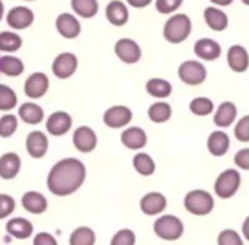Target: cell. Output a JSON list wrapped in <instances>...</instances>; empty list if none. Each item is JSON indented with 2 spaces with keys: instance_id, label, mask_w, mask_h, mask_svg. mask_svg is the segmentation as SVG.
Segmentation results:
<instances>
[{
  "instance_id": "obj_1",
  "label": "cell",
  "mask_w": 249,
  "mask_h": 245,
  "mask_svg": "<svg viewBox=\"0 0 249 245\" xmlns=\"http://www.w3.org/2000/svg\"><path fill=\"white\" fill-rule=\"evenodd\" d=\"M86 178L85 165L74 158H64L58 161L48 174V190L60 197L70 196L77 191Z\"/></svg>"
},
{
  "instance_id": "obj_2",
  "label": "cell",
  "mask_w": 249,
  "mask_h": 245,
  "mask_svg": "<svg viewBox=\"0 0 249 245\" xmlns=\"http://www.w3.org/2000/svg\"><path fill=\"white\" fill-rule=\"evenodd\" d=\"M191 29H193V23L188 15L177 13L166 20L163 26V37L171 44H181L190 37Z\"/></svg>"
},
{
  "instance_id": "obj_3",
  "label": "cell",
  "mask_w": 249,
  "mask_h": 245,
  "mask_svg": "<svg viewBox=\"0 0 249 245\" xmlns=\"http://www.w3.org/2000/svg\"><path fill=\"white\" fill-rule=\"evenodd\" d=\"M185 209L196 216H206L214 209V199L204 190H193L184 199Z\"/></svg>"
},
{
  "instance_id": "obj_4",
  "label": "cell",
  "mask_w": 249,
  "mask_h": 245,
  "mask_svg": "<svg viewBox=\"0 0 249 245\" xmlns=\"http://www.w3.org/2000/svg\"><path fill=\"white\" fill-rule=\"evenodd\" d=\"M155 234L165 241H177L184 234V224L179 218L174 215H165L158 218V221L153 225Z\"/></svg>"
},
{
  "instance_id": "obj_5",
  "label": "cell",
  "mask_w": 249,
  "mask_h": 245,
  "mask_svg": "<svg viewBox=\"0 0 249 245\" xmlns=\"http://www.w3.org/2000/svg\"><path fill=\"white\" fill-rule=\"evenodd\" d=\"M241 187V174L236 170H225L214 183V191L220 199L233 197Z\"/></svg>"
},
{
  "instance_id": "obj_6",
  "label": "cell",
  "mask_w": 249,
  "mask_h": 245,
  "mask_svg": "<svg viewBox=\"0 0 249 245\" xmlns=\"http://www.w3.org/2000/svg\"><path fill=\"white\" fill-rule=\"evenodd\" d=\"M178 77L181 79V82H184L190 86H197L206 80L207 70L203 63H200L197 60H187L179 66Z\"/></svg>"
},
{
  "instance_id": "obj_7",
  "label": "cell",
  "mask_w": 249,
  "mask_h": 245,
  "mask_svg": "<svg viewBox=\"0 0 249 245\" xmlns=\"http://www.w3.org/2000/svg\"><path fill=\"white\" fill-rule=\"evenodd\" d=\"M115 54L117 57L125 63V64H134L140 60L142 57V48L140 45L134 41V39H130V38H121L117 41L115 47Z\"/></svg>"
},
{
  "instance_id": "obj_8",
  "label": "cell",
  "mask_w": 249,
  "mask_h": 245,
  "mask_svg": "<svg viewBox=\"0 0 249 245\" xmlns=\"http://www.w3.org/2000/svg\"><path fill=\"white\" fill-rule=\"evenodd\" d=\"M51 69L58 79H67L73 76L77 69V57L73 53H61L54 58Z\"/></svg>"
},
{
  "instance_id": "obj_9",
  "label": "cell",
  "mask_w": 249,
  "mask_h": 245,
  "mask_svg": "<svg viewBox=\"0 0 249 245\" xmlns=\"http://www.w3.org/2000/svg\"><path fill=\"white\" fill-rule=\"evenodd\" d=\"M48 86H50V80H48L47 75H44L41 72H36V73H32L25 80L23 91H25V95L28 98L38 99V98H41V96H44L47 94Z\"/></svg>"
},
{
  "instance_id": "obj_10",
  "label": "cell",
  "mask_w": 249,
  "mask_h": 245,
  "mask_svg": "<svg viewBox=\"0 0 249 245\" xmlns=\"http://www.w3.org/2000/svg\"><path fill=\"white\" fill-rule=\"evenodd\" d=\"M133 118V113L128 107L124 105H114L108 108L104 114V123L111 129H121L125 127Z\"/></svg>"
},
{
  "instance_id": "obj_11",
  "label": "cell",
  "mask_w": 249,
  "mask_h": 245,
  "mask_svg": "<svg viewBox=\"0 0 249 245\" xmlns=\"http://www.w3.org/2000/svg\"><path fill=\"white\" fill-rule=\"evenodd\" d=\"M6 20L12 29H26L34 22V12L25 6H16L9 10Z\"/></svg>"
},
{
  "instance_id": "obj_12",
  "label": "cell",
  "mask_w": 249,
  "mask_h": 245,
  "mask_svg": "<svg viewBox=\"0 0 249 245\" xmlns=\"http://www.w3.org/2000/svg\"><path fill=\"white\" fill-rule=\"evenodd\" d=\"M98 139L95 132L88 127V126H80L76 129L74 134H73V145L76 146V149L82 153H89L96 148Z\"/></svg>"
},
{
  "instance_id": "obj_13",
  "label": "cell",
  "mask_w": 249,
  "mask_h": 245,
  "mask_svg": "<svg viewBox=\"0 0 249 245\" xmlns=\"http://www.w3.org/2000/svg\"><path fill=\"white\" fill-rule=\"evenodd\" d=\"M55 28H57L58 34L67 39H73V38L79 37V34L82 31L80 22L77 20V18H74L70 13L58 15L55 19Z\"/></svg>"
},
{
  "instance_id": "obj_14",
  "label": "cell",
  "mask_w": 249,
  "mask_h": 245,
  "mask_svg": "<svg viewBox=\"0 0 249 245\" xmlns=\"http://www.w3.org/2000/svg\"><path fill=\"white\" fill-rule=\"evenodd\" d=\"M194 53L198 58L204 61H213L220 57L222 47L217 41L212 38H201L194 44Z\"/></svg>"
},
{
  "instance_id": "obj_15",
  "label": "cell",
  "mask_w": 249,
  "mask_h": 245,
  "mask_svg": "<svg viewBox=\"0 0 249 245\" xmlns=\"http://www.w3.org/2000/svg\"><path fill=\"white\" fill-rule=\"evenodd\" d=\"M47 132L53 136H63L66 134L71 127V117L64 111H55L53 113L47 123H45Z\"/></svg>"
},
{
  "instance_id": "obj_16",
  "label": "cell",
  "mask_w": 249,
  "mask_h": 245,
  "mask_svg": "<svg viewBox=\"0 0 249 245\" xmlns=\"http://www.w3.org/2000/svg\"><path fill=\"white\" fill-rule=\"evenodd\" d=\"M140 209L147 216H156L166 209V197L160 193H147L140 200Z\"/></svg>"
},
{
  "instance_id": "obj_17",
  "label": "cell",
  "mask_w": 249,
  "mask_h": 245,
  "mask_svg": "<svg viewBox=\"0 0 249 245\" xmlns=\"http://www.w3.org/2000/svg\"><path fill=\"white\" fill-rule=\"evenodd\" d=\"M238 117V108L233 102L231 101H225L219 105V108L216 110V114L213 117V121L217 127L220 129H228L231 127Z\"/></svg>"
},
{
  "instance_id": "obj_18",
  "label": "cell",
  "mask_w": 249,
  "mask_h": 245,
  "mask_svg": "<svg viewBox=\"0 0 249 245\" xmlns=\"http://www.w3.org/2000/svg\"><path fill=\"white\" fill-rule=\"evenodd\" d=\"M228 64L236 73H244L249 67V54L245 47L232 45L228 50Z\"/></svg>"
},
{
  "instance_id": "obj_19",
  "label": "cell",
  "mask_w": 249,
  "mask_h": 245,
  "mask_svg": "<svg viewBox=\"0 0 249 245\" xmlns=\"http://www.w3.org/2000/svg\"><path fill=\"white\" fill-rule=\"evenodd\" d=\"M26 151L35 159L42 158L48 151L47 136L42 132H31L26 137Z\"/></svg>"
},
{
  "instance_id": "obj_20",
  "label": "cell",
  "mask_w": 249,
  "mask_h": 245,
  "mask_svg": "<svg viewBox=\"0 0 249 245\" xmlns=\"http://www.w3.org/2000/svg\"><path fill=\"white\" fill-rule=\"evenodd\" d=\"M229 146H231V139L225 132L216 130V132L210 133V136L207 139V149L213 156L220 158V156L226 155L229 151Z\"/></svg>"
},
{
  "instance_id": "obj_21",
  "label": "cell",
  "mask_w": 249,
  "mask_h": 245,
  "mask_svg": "<svg viewBox=\"0 0 249 245\" xmlns=\"http://www.w3.org/2000/svg\"><path fill=\"white\" fill-rule=\"evenodd\" d=\"M121 142L125 148L128 149H142L147 143V134L143 129L140 127H128L127 130L123 132L121 134Z\"/></svg>"
},
{
  "instance_id": "obj_22",
  "label": "cell",
  "mask_w": 249,
  "mask_h": 245,
  "mask_svg": "<svg viewBox=\"0 0 249 245\" xmlns=\"http://www.w3.org/2000/svg\"><path fill=\"white\" fill-rule=\"evenodd\" d=\"M22 207L26 212L32 213V215H41V213H44L47 210L48 202H47V199L41 193H38V191H28L22 197Z\"/></svg>"
},
{
  "instance_id": "obj_23",
  "label": "cell",
  "mask_w": 249,
  "mask_h": 245,
  "mask_svg": "<svg viewBox=\"0 0 249 245\" xmlns=\"http://www.w3.org/2000/svg\"><path fill=\"white\" fill-rule=\"evenodd\" d=\"M204 20L207 23V26L213 31H225L229 25V18L228 15L222 10V9H217L214 6H209L206 10H204Z\"/></svg>"
},
{
  "instance_id": "obj_24",
  "label": "cell",
  "mask_w": 249,
  "mask_h": 245,
  "mask_svg": "<svg viewBox=\"0 0 249 245\" xmlns=\"http://www.w3.org/2000/svg\"><path fill=\"white\" fill-rule=\"evenodd\" d=\"M105 13H107V19L115 26H123L128 20V9L121 0L109 1Z\"/></svg>"
},
{
  "instance_id": "obj_25",
  "label": "cell",
  "mask_w": 249,
  "mask_h": 245,
  "mask_svg": "<svg viewBox=\"0 0 249 245\" xmlns=\"http://www.w3.org/2000/svg\"><path fill=\"white\" fill-rule=\"evenodd\" d=\"M20 170V158L13 153H4L0 158V178L3 180H12L18 175Z\"/></svg>"
},
{
  "instance_id": "obj_26",
  "label": "cell",
  "mask_w": 249,
  "mask_h": 245,
  "mask_svg": "<svg viewBox=\"0 0 249 245\" xmlns=\"http://www.w3.org/2000/svg\"><path fill=\"white\" fill-rule=\"evenodd\" d=\"M6 231L9 235L18 238V240H26L32 235L34 232V226L28 219L23 218H13L7 222L6 225Z\"/></svg>"
},
{
  "instance_id": "obj_27",
  "label": "cell",
  "mask_w": 249,
  "mask_h": 245,
  "mask_svg": "<svg viewBox=\"0 0 249 245\" xmlns=\"http://www.w3.org/2000/svg\"><path fill=\"white\" fill-rule=\"evenodd\" d=\"M146 91L149 95H152L153 98H158V99H165L168 98L171 94H172V85L165 80V79H160V77H153V79H149L147 83H146Z\"/></svg>"
},
{
  "instance_id": "obj_28",
  "label": "cell",
  "mask_w": 249,
  "mask_h": 245,
  "mask_svg": "<svg viewBox=\"0 0 249 245\" xmlns=\"http://www.w3.org/2000/svg\"><path fill=\"white\" fill-rule=\"evenodd\" d=\"M19 117L28 124H39L44 120V111L34 102H25L19 107Z\"/></svg>"
},
{
  "instance_id": "obj_29",
  "label": "cell",
  "mask_w": 249,
  "mask_h": 245,
  "mask_svg": "<svg viewBox=\"0 0 249 245\" xmlns=\"http://www.w3.org/2000/svg\"><path fill=\"white\" fill-rule=\"evenodd\" d=\"M25 70L23 61L15 56H3L0 57V73L10 76V77H16L20 76Z\"/></svg>"
},
{
  "instance_id": "obj_30",
  "label": "cell",
  "mask_w": 249,
  "mask_h": 245,
  "mask_svg": "<svg viewBox=\"0 0 249 245\" xmlns=\"http://www.w3.org/2000/svg\"><path fill=\"white\" fill-rule=\"evenodd\" d=\"M147 115L149 118L156 123V124H162V123H166L171 117H172V107L168 104V102H163V101H159V102H155L149 107L147 110Z\"/></svg>"
},
{
  "instance_id": "obj_31",
  "label": "cell",
  "mask_w": 249,
  "mask_h": 245,
  "mask_svg": "<svg viewBox=\"0 0 249 245\" xmlns=\"http://www.w3.org/2000/svg\"><path fill=\"white\" fill-rule=\"evenodd\" d=\"M95 240H96L95 232L90 228L80 226L71 232L69 243L70 245H95Z\"/></svg>"
},
{
  "instance_id": "obj_32",
  "label": "cell",
  "mask_w": 249,
  "mask_h": 245,
  "mask_svg": "<svg viewBox=\"0 0 249 245\" xmlns=\"http://www.w3.org/2000/svg\"><path fill=\"white\" fill-rule=\"evenodd\" d=\"M22 47V38L16 32L3 31L0 32V51L13 53Z\"/></svg>"
},
{
  "instance_id": "obj_33",
  "label": "cell",
  "mask_w": 249,
  "mask_h": 245,
  "mask_svg": "<svg viewBox=\"0 0 249 245\" xmlns=\"http://www.w3.org/2000/svg\"><path fill=\"white\" fill-rule=\"evenodd\" d=\"M73 10L82 18H93L98 13V1L96 0H71Z\"/></svg>"
},
{
  "instance_id": "obj_34",
  "label": "cell",
  "mask_w": 249,
  "mask_h": 245,
  "mask_svg": "<svg viewBox=\"0 0 249 245\" xmlns=\"http://www.w3.org/2000/svg\"><path fill=\"white\" fill-rule=\"evenodd\" d=\"M190 111L198 117L210 115L214 111V104L210 98L206 96H197L190 102Z\"/></svg>"
},
{
  "instance_id": "obj_35",
  "label": "cell",
  "mask_w": 249,
  "mask_h": 245,
  "mask_svg": "<svg viewBox=\"0 0 249 245\" xmlns=\"http://www.w3.org/2000/svg\"><path fill=\"white\" fill-rule=\"evenodd\" d=\"M133 165H134L136 171L140 175H144V177L152 175L155 172V170H156L155 161L147 153H137L134 156V159H133Z\"/></svg>"
},
{
  "instance_id": "obj_36",
  "label": "cell",
  "mask_w": 249,
  "mask_h": 245,
  "mask_svg": "<svg viewBox=\"0 0 249 245\" xmlns=\"http://www.w3.org/2000/svg\"><path fill=\"white\" fill-rule=\"evenodd\" d=\"M18 96L16 92L7 85L0 83V111H10L16 107Z\"/></svg>"
},
{
  "instance_id": "obj_37",
  "label": "cell",
  "mask_w": 249,
  "mask_h": 245,
  "mask_svg": "<svg viewBox=\"0 0 249 245\" xmlns=\"http://www.w3.org/2000/svg\"><path fill=\"white\" fill-rule=\"evenodd\" d=\"M18 129V118L13 114H6L0 118V137H10Z\"/></svg>"
},
{
  "instance_id": "obj_38",
  "label": "cell",
  "mask_w": 249,
  "mask_h": 245,
  "mask_svg": "<svg viewBox=\"0 0 249 245\" xmlns=\"http://www.w3.org/2000/svg\"><path fill=\"white\" fill-rule=\"evenodd\" d=\"M217 244L219 245H244V241L241 238V235L233 231V229H225L219 234L217 238Z\"/></svg>"
},
{
  "instance_id": "obj_39",
  "label": "cell",
  "mask_w": 249,
  "mask_h": 245,
  "mask_svg": "<svg viewBox=\"0 0 249 245\" xmlns=\"http://www.w3.org/2000/svg\"><path fill=\"white\" fill-rule=\"evenodd\" d=\"M111 245H136V235L131 229H121L112 237Z\"/></svg>"
},
{
  "instance_id": "obj_40",
  "label": "cell",
  "mask_w": 249,
  "mask_h": 245,
  "mask_svg": "<svg viewBox=\"0 0 249 245\" xmlns=\"http://www.w3.org/2000/svg\"><path fill=\"white\" fill-rule=\"evenodd\" d=\"M235 137L242 142L248 143L249 142V114L244 115L235 126Z\"/></svg>"
},
{
  "instance_id": "obj_41",
  "label": "cell",
  "mask_w": 249,
  "mask_h": 245,
  "mask_svg": "<svg viewBox=\"0 0 249 245\" xmlns=\"http://www.w3.org/2000/svg\"><path fill=\"white\" fill-rule=\"evenodd\" d=\"M184 0H156V10L162 15L174 13Z\"/></svg>"
},
{
  "instance_id": "obj_42",
  "label": "cell",
  "mask_w": 249,
  "mask_h": 245,
  "mask_svg": "<svg viewBox=\"0 0 249 245\" xmlns=\"http://www.w3.org/2000/svg\"><path fill=\"white\" fill-rule=\"evenodd\" d=\"M15 210V200L7 194H0V219L7 218Z\"/></svg>"
},
{
  "instance_id": "obj_43",
  "label": "cell",
  "mask_w": 249,
  "mask_h": 245,
  "mask_svg": "<svg viewBox=\"0 0 249 245\" xmlns=\"http://www.w3.org/2000/svg\"><path fill=\"white\" fill-rule=\"evenodd\" d=\"M235 165L241 170L249 171V148L241 149L235 155Z\"/></svg>"
},
{
  "instance_id": "obj_44",
  "label": "cell",
  "mask_w": 249,
  "mask_h": 245,
  "mask_svg": "<svg viewBox=\"0 0 249 245\" xmlns=\"http://www.w3.org/2000/svg\"><path fill=\"white\" fill-rule=\"evenodd\" d=\"M34 245H58L57 240L48 232H39L34 238Z\"/></svg>"
},
{
  "instance_id": "obj_45",
  "label": "cell",
  "mask_w": 249,
  "mask_h": 245,
  "mask_svg": "<svg viewBox=\"0 0 249 245\" xmlns=\"http://www.w3.org/2000/svg\"><path fill=\"white\" fill-rule=\"evenodd\" d=\"M127 3H128L130 6H133V7L140 9V7H146V6H149V4L152 3V0H127Z\"/></svg>"
},
{
  "instance_id": "obj_46",
  "label": "cell",
  "mask_w": 249,
  "mask_h": 245,
  "mask_svg": "<svg viewBox=\"0 0 249 245\" xmlns=\"http://www.w3.org/2000/svg\"><path fill=\"white\" fill-rule=\"evenodd\" d=\"M242 234H244L245 240H248L249 241V216L245 219V222H244V225H242Z\"/></svg>"
},
{
  "instance_id": "obj_47",
  "label": "cell",
  "mask_w": 249,
  "mask_h": 245,
  "mask_svg": "<svg viewBox=\"0 0 249 245\" xmlns=\"http://www.w3.org/2000/svg\"><path fill=\"white\" fill-rule=\"evenodd\" d=\"M210 1L216 6H229L233 3V0H210Z\"/></svg>"
},
{
  "instance_id": "obj_48",
  "label": "cell",
  "mask_w": 249,
  "mask_h": 245,
  "mask_svg": "<svg viewBox=\"0 0 249 245\" xmlns=\"http://www.w3.org/2000/svg\"><path fill=\"white\" fill-rule=\"evenodd\" d=\"M3 13H4V6H3V1L0 0V20L3 18Z\"/></svg>"
},
{
  "instance_id": "obj_49",
  "label": "cell",
  "mask_w": 249,
  "mask_h": 245,
  "mask_svg": "<svg viewBox=\"0 0 249 245\" xmlns=\"http://www.w3.org/2000/svg\"><path fill=\"white\" fill-rule=\"evenodd\" d=\"M241 1H242L244 4H247V6H249V0H241Z\"/></svg>"
},
{
  "instance_id": "obj_50",
  "label": "cell",
  "mask_w": 249,
  "mask_h": 245,
  "mask_svg": "<svg viewBox=\"0 0 249 245\" xmlns=\"http://www.w3.org/2000/svg\"><path fill=\"white\" fill-rule=\"evenodd\" d=\"M26 1H32V0H26Z\"/></svg>"
}]
</instances>
